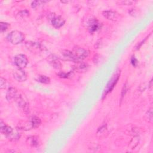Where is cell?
Instances as JSON below:
<instances>
[{
    "mask_svg": "<svg viewBox=\"0 0 153 153\" xmlns=\"http://www.w3.org/2000/svg\"><path fill=\"white\" fill-rule=\"evenodd\" d=\"M8 41L13 44H19L22 43L25 40L24 34L19 31H11L7 35Z\"/></svg>",
    "mask_w": 153,
    "mask_h": 153,
    "instance_id": "6da1fadb",
    "label": "cell"
},
{
    "mask_svg": "<svg viewBox=\"0 0 153 153\" xmlns=\"http://www.w3.org/2000/svg\"><path fill=\"white\" fill-rule=\"evenodd\" d=\"M84 25H86L87 29L91 33L96 32L101 28V23L96 19L92 17L86 19Z\"/></svg>",
    "mask_w": 153,
    "mask_h": 153,
    "instance_id": "7a4b0ae2",
    "label": "cell"
},
{
    "mask_svg": "<svg viewBox=\"0 0 153 153\" xmlns=\"http://www.w3.org/2000/svg\"><path fill=\"white\" fill-rule=\"evenodd\" d=\"M72 53L77 59L79 62L84 59L88 56V52L83 48L80 47H75L73 48Z\"/></svg>",
    "mask_w": 153,
    "mask_h": 153,
    "instance_id": "3957f363",
    "label": "cell"
},
{
    "mask_svg": "<svg viewBox=\"0 0 153 153\" xmlns=\"http://www.w3.org/2000/svg\"><path fill=\"white\" fill-rule=\"evenodd\" d=\"M15 63L19 69H23L26 67L28 63L27 57L25 55L20 54L15 56Z\"/></svg>",
    "mask_w": 153,
    "mask_h": 153,
    "instance_id": "277c9868",
    "label": "cell"
},
{
    "mask_svg": "<svg viewBox=\"0 0 153 153\" xmlns=\"http://www.w3.org/2000/svg\"><path fill=\"white\" fill-rule=\"evenodd\" d=\"M13 77L14 79L19 81V82H23L25 81L27 79V75L22 69H18L14 71L13 74Z\"/></svg>",
    "mask_w": 153,
    "mask_h": 153,
    "instance_id": "5b68a950",
    "label": "cell"
},
{
    "mask_svg": "<svg viewBox=\"0 0 153 153\" xmlns=\"http://www.w3.org/2000/svg\"><path fill=\"white\" fill-rule=\"evenodd\" d=\"M61 56L62 57V59L65 60H69L72 61L75 63L79 62L76 58L72 52H71L69 50H63L61 52Z\"/></svg>",
    "mask_w": 153,
    "mask_h": 153,
    "instance_id": "8992f818",
    "label": "cell"
},
{
    "mask_svg": "<svg viewBox=\"0 0 153 153\" xmlns=\"http://www.w3.org/2000/svg\"><path fill=\"white\" fill-rule=\"evenodd\" d=\"M51 23H52L53 27H54L56 29H59L64 25L65 23V20L62 17L60 16H54L52 19Z\"/></svg>",
    "mask_w": 153,
    "mask_h": 153,
    "instance_id": "52a82bcc",
    "label": "cell"
},
{
    "mask_svg": "<svg viewBox=\"0 0 153 153\" xmlns=\"http://www.w3.org/2000/svg\"><path fill=\"white\" fill-rule=\"evenodd\" d=\"M13 129H12L11 127L6 124L2 120L0 122V131H1V133L5 135L7 138L13 132Z\"/></svg>",
    "mask_w": 153,
    "mask_h": 153,
    "instance_id": "ba28073f",
    "label": "cell"
},
{
    "mask_svg": "<svg viewBox=\"0 0 153 153\" xmlns=\"http://www.w3.org/2000/svg\"><path fill=\"white\" fill-rule=\"evenodd\" d=\"M119 77H120V74L117 73L116 75H115L114 76H113V78L111 79V80L109 81L108 84L107 85L106 91H105L106 92V95L109 92H111V91L114 88L115 85H116V83H117Z\"/></svg>",
    "mask_w": 153,
    "mask_h": 153,
    "instance_id": "9c48e42d",
    "label": "cell"
},
{
    "mask_svg": "<svg viewBox=\"0 0 153 153\" xmlns=\"http://www.w3.org/2000/svg\"><path fill=\"white\" fill-rule=\"evenodd\" d=\"M102 15L110 20H116L119 18V14L116 11L112 10H106L102 12Z\"/></svg>",
    "mask_w": 153,
    "mask_h": 153,
    "instance_id": "30bf717a",
    "label": "cell"
},
{
    "mask_svg": "<svg viewBox=\"0 0 153 153\" xmlns=\"http://www.w3.org/2000/svg\"><path fill=\"white\" fill-rule=\"evenodd\" d=\"M18 96V91L16 88L10 87L6 94V99L8 101L15 100Z\"/></svg>",
    "mask_w": 153,
    "mask_h": 153,
    "instance_id": "8fae6325",
    "label": "cell"
},
{
    "mask_svg": "<svg viewBox=\"0 0 153 153\" xmlns=\"http://www.w3.org/2000/svg\"><path fill=\"white\" fill-rule=\"evenodd\" d=\"M27 142L28 144L33 148H36L38 147H39L40 144V139L38 136H31L28 138L27 139Z\"/></svg>",
    "mask_w": 153,
    "mask_h": 153,
    "instance_id": "7c38bea8",
    "label": "cell"
},
{
    "mask_svg": "<svg viewBox=\"0 0 153 153\" xmlns=\"http://www.w3.org/2000/svg\"><path fill=\"white\" fill-rule=\"evenodd\" d=\"M74 69L76 71L81 72H85L87 71L89 66L87 64V63H83L82 62H79L76 63V65H74Z\"/></svg>",
    "mask_w": 153,
    "mask_h": 153,
    "instance_id": "4fadbf2b",
    "label": "cell"
},
{
    "mask_svg": "<svg viewBox=\"0 0 153 153\" xmlns=\"http://www.w3.org/2000/svg\"><path fill=\"white\" fill-rule=\"evenodd\" d=\"M27 47L30 50L31 52H40V50H41V47L40 45L35 42H28L26 44Z\"/></svg>",
    "mask_w": 153,
    "mask_h": 153,
    "instance_id": "5bb4252c",
    "label": "cell"
},
{
    "mask_svg": "<svg viewBox=\"0 0 153 153\" xmlns=\"http://www.w3.org/2000/svg\"><path fill=\"white\" fill-rule=\"evenodd\" d=\"M51 56H52V58L49 57L50 58V59L49 60L50 64L55 69H60L62 67V64L59 60L58 58L55 55H52Z\"/></svg>",
    "mask_w": 153,
    "mask_h": 153,
    "instance_id": "9a60e30c",
    "label": "cell"
},
{
    "mask_svg": "<svg viewBox=\"0 0 153 153\" xmlns=\"http://www.w3.org/2000/svg\"><path fill=\"white\" fill-rule=\"evenodd\" d=\"M18 128L20 130H25V131H28L33 129V127L32 123L30 121H24L22 123H19L18 124Z\"/></svg>",
    "mask_w": 153,
    "mask_h": 153,
    "instance_id": "2e32d148",
    "label": "cell"
},
{
    "mask_svg": "<svg viewBox=\"0 0 153 153\" xmlns=\"http://www.w3.org/2000/svg\"><path fill=\"white\" fill-rule=\"evenodd\" d=\"M20 138V134L18 131H14L7 137L11 141H17Z\"/></svg>",
    "mask_w": 153,
    "mask_h": 153,
    "instance_id": "e0dca14e",
    "label": "cell"
},
{
    "mask_svg": "<svg viewBox=\"0 0 153 153\" xmlns=\"http://www.w3.org/2000/svg\"><path fill=\"white\" fill-rule=\"evenodd\" d=\"M31 122L32 123L33 129L38 128V127H39L41 124V120H40V119L36 116H34L31 118Z\"/></svg>",
    "mask_w": 153,
    "mask_h": 153,
    "instance_id": "ac0fdd59",
    "label": "cell"
},
{
    "mask_svg": "<svg viewBox=\"0 0 153 153\" xmlns=\"http://www.w3.org/2000/svg\"><path fill=\"white\" fill-rule=\"evenodd\" d=\"M36 81L43 84H48L50 82V79L46 75H39L38 76Z\"/></svg>",
    "mask_w": 153,
    "mask_h": 153,
    "instance_id": "d6986e66",
    "label": "cell"
},
{
    "mask_svg": "<svg viewBox=\"0 0 153 153\" xmlns=\"http://www.w3.org/2000/svg\"><path fill=\"white\" fill-rule=\"evenodd\" d=\"M107 133V129L105 126H104L102 127H100V129H99L98 131L97 135L98 136L99 135V138H104L105 136V134Z\"/></svg>",
    "mask_w": 153,
    "mask_h": 153,
    "instance_id": "ffe728a7",
    "label": "cell"
},
{
    "mask_svg": "<svg viewBox=\"0 0 153 153\" xmlns=\"http://www.w3.org/2000/svg\"><path fill=\"white\" fill-rule=\"evenodd\" d=\"M9 27V24L5 23V22H1L0 23V30H1V32H6L8 28Z\"/></svg>",
    "mask_w": 153,
    "mask_h": 153,
    "instance_id": "44dd1931",
    "label": "cell"
},
{
    "mask_svg": "<svg viewBox=\"0 0 153 153\" xmlns=\"http://www.w3.org/2000/svg\"><path fill=\"white\" fill-rule=\"evenodd\" d=\"M8 84L7 80L3 79V77H1V79H0V88L1 89L6 88L7 87Z\"/></svg>",
    "mask_w": 153,
    "mask_h": 153,
    "instance_id": "7402d4cb",
    "label": "cell"
},
{
    "mask_svg": "<svg viewBox=\"0 0 153 153\" xmlns=\"http://www.w3.org/2000/svg\"><path fill=\"white\" fill-rule=\"evenodd\" d=\"M146 117H147V119L148 120V122L152 123V108L149 109L147 111L146 114Z\"/></svg>",
    "mask_w": 153,
    "mask_h": 153,
    "instance_id": "603a6c76",
    "label": "cell"
},
{
    "mask_svg": "<svg viewBox=\"0 0 153 153\" xmlns=\"http://www.w3.org/2000/svg\"><path fill=\"white\" fill-rule=\"evenodd\" d=\"M72 72H69L68 74L65 73V72H60L58 74V75L59 76V77L60 78H69V76H72Z\"/></svg>",
    "mask_w": 153,
    "mask_h": 153,
    "instance_id": "cb8c5ba5",
    "label": "cell"
},
{
    "mask_svg": "<svg viewBox=\"0 0 153 153\" xmlns=\"http://www.w3.org/2000/svg\"><path fill=\"white\" fill-rule=\"evenodd\" d=\"M129 13L133 17H136L138 16L139 15V11L138 9H136V8H132L129 11Z\"/></svg>",
    "mask_w": 153,
    "mask_h": 153,
    "instance_id": "d4e9b609",
    "label": "cell"
},
{
    "mask_svg": "<svg viewBox=\"0 0 153 153\" xmlns=\"http://www.w3.org/2000/svg\"><path fill=\"white\" fill-rule=\"evenodd\" d=\"M19 15L22 18H25V17H27L29 15V12L27 10H25L23 11H20L19 13Z\"/></svg>",
    "mask_w": 153,
    "mask_h": 153,
    "instance_id": "484cf974",
    "label": "cell"
},
{
    "mask_svg": "<svg viewBox=\"0 0 153 153\" xmlns=\"http://www.w3.org/2000/svg\"><path fill=\"white\" fill-rule=\"evenodd\" d=\"M93 62L95 63H100L101 62V56L96 55H95L94 58H93Z\"/></svg>",
    "mask_w": 153,
    "mask_h": 153,
    "instance_id": "4316f807",
    "label": "cell"
},
{
    "mask_svg": "<svg viewBox=\"0 0 153 153\" xmlns=\"http://www.w3.org/2000/svg\"><path fill=\"white\" fill-rule=\"evenodd\" d=\"M41 1H34L31 4V7L33 8H36L38 6H39L40 5V3H41Z\"/></svg>",
    "mask_w": 153,
    "mask_h": 153,
    "instance_id": "83f0119b",
    "label": "cell"
},
{
    "mask_svg": "<svg viewBox=\"0 0 153 153\" xmlns=\"http://www.w3.org/2000/svg\"><path fill=\"white\" fill-rule=\"evenodd\" d=\"M126 91H127V86H126V84H125L123 87V89H122V92H121V100L123 98V97L124 96L126 93Z\"/></svg>",
    "mask_w": 153,
    "mask_h": 153,
    "instance_id": "f1b7e54d",
    "label": "cell"
},
{
    "mask_svg": "<svg viewBox=\"0 0 153 153\" xmlns=\"http://www.w3.org/2000/svg\"><path fill=\"white\" fill-rule=\"evenodd\" d=\"M131 63L133 67H136L138 64V60L135 57H132L131 59Z\"/></svg>",
    "mask_w": 153,
    "mask_h": 153,
    "instance_id": "f546056e",
    "label": "cell"
},
{
    "mask_svg": "<svg viewBox=\"0 0 153 153\" xmlns=\"http://www.w3.org/2000/svg\"><path fill=\"white\" fill-rule=\"evenodd\" d=\"M122 3H123L124 4H126V5H130V4H132V3H133V1H123Z\"/></svg>",
    "mask_w": 153,
    "mask_h": 153,
    "instance_id": "4dcf8cb0",
    "label": "cell"
}]
</instances>
